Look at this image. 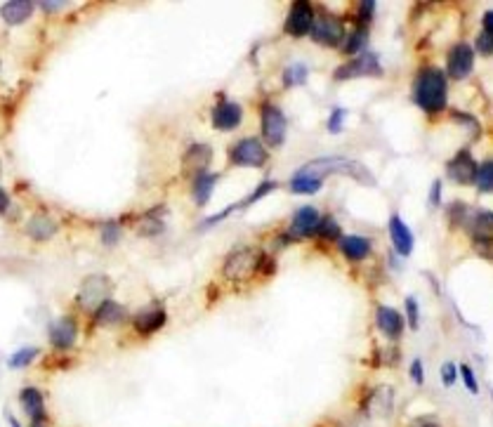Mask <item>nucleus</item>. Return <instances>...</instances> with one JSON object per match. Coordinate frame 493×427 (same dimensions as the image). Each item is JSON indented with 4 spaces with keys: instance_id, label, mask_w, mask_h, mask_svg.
<instances>
[{
    "instance_id": "1",
    "label": "nucleus",
    "mask_w": 493,
    "mask_h": 427,
    "mask_svg": "<svg viewBox=\"0 0 493 427\" xmlns=\"http://www.w3.org/2000/svg\"><path fill=\"white\" fill-rule=\"evenodd\" d=\"M413 100L425 111H441L446 107V76L441 69L425 66L413 81Z\"/></svg>"
},
{
    "instance_id": "2",
    "label": "nucleus",
    "mask_w": 493,
    "mask_h": 427,
    "mask_svg": "<svg viewBox=\"0 0 493 427\" xmlns=\"http://www.w3.org/2000/svg\"><path fill=\"white\" fill-rule=\"evenodd\" d=\"M111 288H114V283H111L109 276H104V274L88 276L86 281L81 283V291H79V296H76V300H79L81 310L95 312L102 303L109 300Z\"/></svg>"
},
{
    "instance_id": "3",
    "label": "nucleus",
    "mask_w": 493,
    "mask_h": 427,
    "mask_svg": "<svg viewBox=\"0 0 493 427\" xmlns=\"http://www.w3.org/2000/svg\"><path fill=\"white\" fill-rule=\"evenodd\" d=\"M229 158H231V163L238 165V168H262L269 156H267L265 144L260 142L257 137H248V139H241V142L234 144Z\"/></svg>"
},
{
    "instance_id": "4",
    "label": "nucleus",
    "mask_w": 493,
    "mask_h": 427,
    "mask_svg": "<svg viewBox=\"0 0 493 427\" xmlns=\"http://www.w3.org/2000/svg\"><path fill=\"white\" fill-rule=\"evenodd\" d=\"M260 255L255 248H241V250H234L227 262H224V276L227 279H248L257 271V264H260Z\"/></svg>"
},
{
    "instance_id": "5",
    "label": "nucleus",
    "mask_w": 493,
    "mask_h": 427,
    "mask_svg": "<svg viewBox=\"0 0 493 427\" xmlns=\"http://www.w3.org/2000/svg\"><path fill=\"white\" fill-rule=\"evenodd\" d=\"M364 76H383L380 69V59L373 52H361L354 59H349L347 64L337 66L335 81H349V78H364Z\"/></svg>"
},
{
    "instance_id": "6",
    "label": "nucleus",
    "mask_w": 493,
    "mask_h": 427,
    "mask_svg": "<svg viewBox=\"0 0 493 427\" xmlns=\"http://www.w3.org/2000/svg\"><path fill=\"white\" fill-rule=\"evenodd\" d=\"M309 36L314 38V43L326 45V47H340V43L344 40V29L342 22L335 15H321L319 19L314 17L312 31Z\"/></svg>"
},
{
    "instance_id": "7",
    "label": "nucleus",
    "mask_w": 493,
    "mask_h": 427,
    "mask_svg": "<svg viewBox=\"0 0 493 427\" xmlns=\"http://www.w3.org/2000/svg\"><path fill=\"white\" fill-rule=\"evenodd\" d=\"M262 137L269 146H281L286 137V116L277 104H262Z\"/></svg>"
},
{
    "instance_id": "8",
    "label": "nucleus",
    "mask_w": 493,
    "mask_h": 427,
    "mask_svg": "<svg viewBox=\"0 0 493 427\" xmlns=\"http://www.w3.org/2000/svg\"><path fill=\"white\" fill-rule=\"evenodd\" d=\"M446 69H448V76L453 81L468 78V76L472 74V69H475V50H472V45L458 43V45L451 47Z\"/></svg>"
},
{
    "instance_id": "9",
    "label": "nucleus",
    "mask_w": 493,
    "mask_h": 427,
    "mask_svg": "<svg viewBox=\"0 0 493 427\" xmlns=\"http://www.w3.org/2000/svg\"><path fill=\"white\" fill-rule=\"evenodd\" d=\"M312 24H314V10L307 0H300L291 8V15L286 19V33L291 36H307L312 31Z\"/></svg>"
},
{
    "instance_id": "10",
    "label": "nucleus",
    "mask_w": 493,
    "mask_h": 427,
    "mask_svg": "<svg viewBox=\"0 0 493 427\" xmlns=\"http://www.w3.org/2000/svg\"><path fill=\"white\" fill-rule=\"evenodd\" d=\"M319 222H321L319 210L312 208V206H302L298 213L293 215L291 234H288V239H307V236H314Z\"/></svg>"
},
{
    "instance_id": "11",
    "label": "nucleus",
    "mask_w": 493,
    "mask_h": 427,
    "mask_svg": "<svg viewBox=\"0 0 493 427\" xmlns=\"http://www.w3.org/2000/svg\"><path fill=\"white\" fill-rule=\"evenodd\" d=\"M446 172L451 180L458 182V185H472V182H475V172H477V163H475V158H472V153L468 149L458 151L456 156L448 160Z\"/></svg>"
},
{
    "instance_id": "12",
    "label": "nucleus",
    "mask_w": 493,
    "mask_h": 427,
    "mask_svg": "<svg viewBox=\"0 0 493 427\" xmlns=\"http://www.w3.org/2000/svg\"><path fill=\"white\" fill-rule=\"evenodd\" d=\"M76 338H79V324L71 317H62L50 326V342L54 349L59 352H66V349L74 347Z\"/></svg>"
},
{
    "instance_id": "13",
    "label": "nucleus",
    "mask_w": 493,
    "mask_h": 427,
    "mask_svg": "<svg viewBox=\"0 0 493 427\" xmlns=\"http://www.w3.org/2000/svg\"><path fill=\"white\" fill-rule=\"evenodd\" d=\"M210 160H213V146L210 144H192L189 146V151L185 153V158H182V165H185V172L187 175H201V172H208V165Z\"/></svg>"
},
{
    "instance_id": "14",
    "label": "nucleus",
    "mask_w": 493,
    "mask_h": 427,
    "mask_svg": "<svg viewBox=\"0 0 493 427\" xmlns=\"http://www.w3.org/2000/svg\"><path fill=\"white\" fill-rule=\"evenodd\" d=\"M243 109L236 102H220L213 109V125L217 130H236L241 125Z\"/></svg>"
},
{
    "instance_id": "15",
    "label": "nucleus",
    "mask_w": 493,
    "mask_h": 427,
    "mask_svg": "<svg viewBox=\"0 0 493 427\" xmlns=\"http://www.w3.org/2000/svg\"><path fill=\"white\" fill-rule=\"evenodd\" d=\"M390 239H392L394 250H397L401 257H408L413 253V234L397 213L390 218Z\"/></svg>"
},
{
    "instance_id": "16",
    "label": "nucleus",
    "mask_w": 493,
    "mask_h": 427,
    "mask_svg": "<svg viewBox=\"0 0 493 427\" xmlns=\"http://www.w3.org/2000/svg\"><path fill=\"white\" fill-rule=\"evenodd\" d=\"M166 319L168 314L163 307H146V310L135 314V328L139 335H151L166 326Z\"/></svg>"
},
{
    "instance_id": "17",
    "label": "nucleus",
    "mask_w": 493,
    "mask_h": 427,
    "mask_svg": "<svg viewBox=\"0 0 493 427\" xmlns=\"http://www.w3.org/2000/svg\"><path fill=\"white\" fill-rule=\"evenodd\" d=\"M376 324L387 338H399L401 331H404V317L387 305H380L376 310Z\"/></svg>"
},
{
    "instance_id": "18",
    "label": "nucleus",
    "mask_w": 493,
    "mask_h": 427,
    "mask_svg": "<svg viewBox=\"0 0 493 427\" xmlns=\"http://www.w3.org/2000/svg\"><path fill=\"white\" fill-rule=\"evenodd\" d=\"M0 15L10 26H19L33 15V3H29V0H10L0 8Z\"/></svg>"
},
{
    "instance_id": "19",
    "label": "nucleus",
    "mask_w": 493,
    "mask_h": 427,
    "mask_svg": "<svg viewBox=\"0 0 493 427\" xmlns=\"http://www.w3.org/2000/svg\"><path fill=\"white\" fill-rule=\"evenodd\" d=\"M123 319H125V307L114 303V300L102 303L93 314V321L97 326H116V324H121Z\"/></svg>"
},
{
    "instance_id": "20",
    "label": "nucleus",
    "mask_w": 493,
    "mask_h": 427,
    "mask_svg": "<svg viewBox=\"0 0 493 427\" xmlns=\"http://www.w3.org/2000/svg\"><path fill=\"white\" fill-rule=\"evenodd\" d=\"M217 180H220V175L217 172H201L194 177V199H196V206H206V203L210 201V196H213L215 192V185Z\"/></svg>"
},
{
    "instance_id": "21",
    "label": "nucleus",
    "mask_w": 493,
    "mask_h": 427,
    "mask_svg": "<svg viewBox=\"0 0 493 427\" xmlns=\"http://www.w3.org/2000/svg\"><path fill=\"white\" fill-rule=\"evenodd\" d=\"M26 234L36 241H47L57 234V222L52 218H47V215H33L29 220V225H26Z\"/></svg>"
},
{
    "instance_id": "22",
    "label": "nucleus",
    "mask_w": 493,
    "mask_h": 427,
    "mask_svg": "<svg viewBox=\"0 0 493 427\" xmlns=\"http://www.w3.org/2000/svg\"><path fill=\"white\" fill-rule=\"evenodd\" d=\"M340 250L349 260H364L371 253V241L366 236H340Z\"/></svg>"
},
{
    "instance_id": "23",
    "label": "nucleus",
    "mask_w": 493,
    "mask_h": 427,
    "mask_svg": "<svg viewBox=\"0 0 493 427\" xmlns=\"http://www.w3.org/2000/svg\"><path fill=\"white\" fill-rule=\"evenodd\" d=\"M22 406L29 413L31 420H45V402L40 390L36 387H24L22 390Z\"/></svg>"
},
{
    "instance_id": "24",
    "label": "nucleus",
    "mask_w": 493,
    "mask_h": 427,
    "mask_svg": "<svg viewBox=\"0 0 493 427\" xmlns=\"http://www.w3.org/2000/svg\"><path fill=\"white\" fill-rule=\"evenodd\" d=\"M366 43H369V33H366L364 26H356V29L352 31L340 45H342V52H347V54H361V52H366Z\"/></svg>"
},
{
    "instance_id": "25",
    "label": "nucleus",
    "mask_w": 493,
    "mask_h": 427,
    "mask_svg": "<svg viewBox=\"0 0 493 427\" xmlns=\"http://www.w3.org/2000/svg\"><path fill=\"white\" fill-rule=\"evenodd\" d=\"M475 185H477L479 192H484V194H489L493 189V163L491 160H484L482 165H477Z\"/></svg>"
},
{
    "instance_id": "26",
    "label": "nucleus",
    "mask_w": 493,
    "mask_h": 427,
    "mask_svg": "<svg viewBox=\"0 0 493 427\" xmlns=\"http://www.w3.org/2000/svg\"><path fill=\"white\" fill-rule=\"evenodd\" d=\"M314 236H319V239H326V241H340L342 232H340V225H337L333 218H321Z\"/></svg>"
},
{
    "instance_id": "27",
    "label": "nucleus",
    "mask_w": 493,
    "mask_h": 427,
    "mask_svg": "<svg viewBox=\"0 0 493 427\" xmlns=\"http://www.w3.org/2000/svg\"><path fill=\"white\" fill-rule=\"evenodd\" d=\"M274 189H277V182L274 180H267V182H260V187L255 189V192H253L250 196H245V199L241 201V203H236V210H243V208H248V206H253V203H257L260 199H265L267 194H272Z\"/></svg>"
},
{
    "instance_id": "28",
    "label": "nucleus",
    "mask_w": 493,
    "mask_h": 427,
    "mask_svg": "<svg viewBox=\"0 0 493 427\" xmlns=\"http://www.w3.org/2000/svg\"><path fill=\"white\" fill-rule=\"evenodd\" d=\"M309 78V69L305 64H293L284 71V86H302Z\"/></svg>"
},
{
    "instance_id": "29",
    "label": "nucleus",
    "mask_w": 493,
    "mask_h": 427,
    "mask_svg": "<svg viewBox=\"0 0 493 427\" xmlns=\"http://www.w3.org/2000/svg\"><path fill=\"white\" fill-rule=\"evenodd\" d=\"M38 356V347H24V349H17L15 354L8 359V366L10 368H24Z\"/></svg>"
},
{
    "instance_id": "30",
    "label": "nucleus",
    "mask_w": 493,
    "mask_h": 427,
    "mask_svg": "<svg viewBox=\"0 0 493 427\" xmlns=\"http://www.w3.org/2000/svg\"><path fill=\"white\" fill-rule=\"evenodd\" d=\"M373 409H376L380 416H387L392 409V390L390 387H380L376 394H373Z\"/></svg>"
},
{
    "instance_id": "31",
    "label": "nucleus",
    "mask_w": 493,
    "mask_h": 427,
    "mask_svg": "<svg viewBox=\"0 0 493 427\" xmlns=\"http://www.w3.org/2000/svg\"><path fill=\"white\" fill-rule=\"evenodd\" d=\"M118 239H121V227H118V222H104V227H102L104 246H116Z\"/></svg>"
},
{
    "instance_id": "32",
    "label": "nucleus",
    "mask_w": 493,
    "mask_h": 427,
    "mask_svg": "<svg viewBox=\"0 0 493 427\" xmlns=\"http://www.w3.org/2000/svg\"><path fill=\"white\" fill-rule=\"evenodd\" d=\"M161 232H163V222L153 218L151 213L146 215V218L142 220V225H139V234L142 236H153V234H161Z\"/></svg>"
},
{
    "instance_id": "33",
    "label": "nucleus",
    "mask_w": 493,
    "mask_h": 427,
    "mask_svg": "<svg viewBox=\"0 0 493 427\" xmlns=\"http://www.w3.org/2000/svg\"><path fill=\"white\" fill-rule=\"evenodd\" d=\"M344 118H347V109H335L328 118V132L330 135H337L344 125Z\"/></svg>"
},
{
    "instance_id": "34",
    "label": "nucleus",
    "mask_w": 493,
    "mask_h": 427,
    "mask_svg": "<svg viewBox=\"0 0 493 427\" xmlns=\"http://www.w3.org/2000/svg\"><path fill=\"white\" fill-rule=\"evenodd\" d=\"M456 375H458V366L456 363H451L446 361L441 366V382H443V387H453L456 385Z\"/></svg>"
},
{
    "instance_id": "35",
    "label": "nucleus",
    "mask_w": 493,
    "mask_h": 427,
    "mask_svg": "<svg viewBox=\"0 0 493 427\" xmlns=\"http://www.w3.org/2000/svg\"><path fill=\"white\" fill-rule=\"evenodd\" d=\"M458 370H460V375H463V382H465V387H468V390L472 392V394H477V392H479V385H477L475 370H472L470 366H460Z\"/></svg>"
},
{
    "instance_id": "36",
    "label": "nucleus",
    "mask_w": 493,
    "mask_h": 427,
    "mask_svg": "<svg viewBox=\"0 0 493 427\" xmlns=\"http://www.w3.org/2000/svg\"><path fill=\"white\" fill-rule=\"evenodd\" d=\"M406 317H408V326L413 328H418V321H420V317H418V303H415V298H406Z\"/></svg>"
},
{
    "instance_id": "37",
    "label": "nucleus",
    "mask_w": 493,
    "mask_h": 427,
    "mask_svg": "<svg viewBox=\"0 0 493 427\" xmlns=\"http://www.w3.org/2000/svg\"><path fill=\"white\" fill-rule=\"evenodd\" d=\"M477 50L482 52V54H491L493 52V40H491V33H479V38H477Z\"/></svg>"
},
{
    "instance_id": "38",
    "label": "nucleus",
    "mask_w": 493,
    "mask_h": 427,
    "mask_svg": "<svg viewBox=\"0 0 493 427\" xmlns=\"http://www.w3.org/2000/svg\"><path fill=\"white\" fill-rule=\"evenodd\" d=\"M373 10H376V3H361L359 5V19H361V22H371L373 19Z\"/></svg>"
},
{
    "instance_id": "39",
    "label": "nucleus",
    "mask_w": 493,
    "mask_h": 427,
    "mask_svg": "<svg viewBox=\"0 0 493 427\" xmlns=\"http://www.w3.org/2000/svg\"><path fill=\"white\" fill-rule=\"evenodd\" d=\"M441 203V182L439 180H434V185L432 189H429V206H439Z\"/></svg>"
},
{
    "instance_id": "40",
    "label": "nucleus",
    "mask_w": 493,
    "mask_h": 427,
    "mask_svg": "<svg viewBox=\"0 0 493 427\" xmlns=\"http://www.w3.org/2000/svg\"><path fill=\"white\" fill-rule=\"evenodd\" d=\"M411 378L415 380V385H422L425 382V373H422V361L420 359H415L411 363Z\"/></svg>"
},
{
    "instance_id": "41",
    "label": "nucleus",
    "mask_w": 493,
    "mask_h": 427,
    "mask_svg": "<svg viewBox=\"0 0 493 427\" xmlns=\"http://www.w3.org/2000/svg\"><path fill=\"white\" fill-rule=\"evenodd\" d=\"M482 31L484 33H493V12L489 10L484 15V19H482Z\"/></svg>"
},
{
    "instance_id": "42",
    "label": "nucleus",
    "mask_w": 493,
    "mask_h": 427,
    "mask_svg": "<svg viewBox=\"0 0 493 427\" xmlns=\"http://www.w3.org/2000/svg\"><path fill=\"white\" fill-rule=\"evenodd\" d=\"M8 208H10V196H8V192L0 189V213H5Z\"/></svg>"
},
{
    "instance_id": "43",
    "label": "nucleus",
    "mask_w": 493,
    "mask_h": 427,
    "mask_svg": "<svg viewBox=\"0 0 493 427\" xmlns=\"http://www.w3.org/2000/svg\"><path fill=\"white\" fill-rule=\"evenodd\" d=\"M62 5H64V3H45V0H43V3H40V8H43V10H59Z\"/></svg>"
},
{
    "instance_id": "44",
    "label": "nucleus",
    "mask_w": 493,
    "mask_h": 427,
    "mask_svg": "<svg viewBox=\"0 0 493 427\" xmlns=\"http://www.w3.org/2000/svg\"><path fill=\"white\" fill-rule=\"evenodd\" d=\"M8 423H10V427H22V425H19V420H17L15 416H8Z\"/></svg>"
},
{
    "instance_id": "45",
    "label": "nucleus",
    "mask_w": 493,
    "mask_h": 427,
    "mask_svg": "<svg viewBox=\"0 0 493 427\" xmlns=\"http://www.w3.org/2000/svg\"><path fill=\"white\" fill-rule=\"evenodd\" d=\"M31 427H45V423H43V420H33Z\"/></svg>"
},
{
    "instance_id": "46",
    "label": "nucleus",
    "mask_w": 493,
    "mask_h": 427,
    "mask_svg": "<svg viewBox=\"0 0 493 427\" xmlns=\"http://www.w3.org/2000/svg\"><path fill=\"white\" fill-rule=\"evenodd\" d=\"M420 427H439L436 423H427V425H420Z\"/></svg>"
}]
</instances>
